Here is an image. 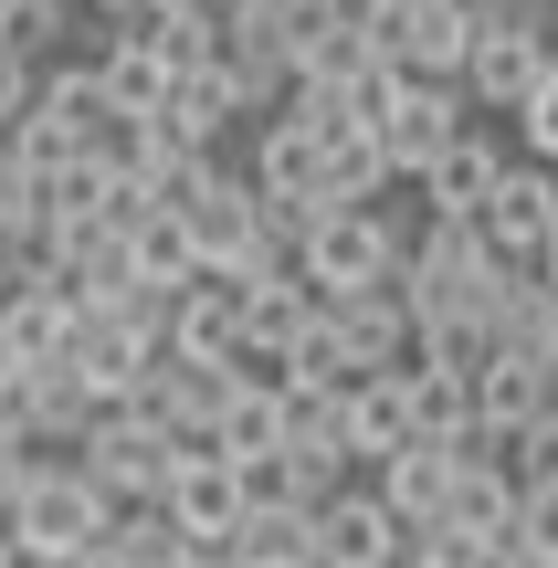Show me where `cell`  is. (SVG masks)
Masks as SVG:
<instances>
[{
    "mask_svg": "<svg viewBox=\"0 0 558 568\" xmlns=\"http://www.w3.org/2000/svg\"><path fill=\"white\" fill-rule=\"evenodd\" d=\"M95 84H105V95H116V116H159V95H169V84H180V74H169V63L148 53V32H138V21H126V32L105 42Z\"/></svg>",
    "mask_w": 558,
    "mask_h": 568,
    "instance_id": "24",
    "label": "cell"
},
{
    "mask_svg": "<svg viewBox=\"0 0 558 568\" xmlns=\"http://www.w3.org/2000/svg\"><path fill=\"white\" fill-rule=\"evenodd\" d=\"M400 232L412 222H390L379 201H337V211H316L306 232H295V284L306 295H369V284H390L400 274Z\"/></svg>",
    "mask_w": 558,
    "mask_h": 568,
    "instance_id": "2",
    "label": "cell"
},
{
    "mask_svg": "<svg viewBox=\"0 0 558 568\" xmlns=\"http://www.w3.org/2000/svg\"><path fill=\"white\" fill-rule=\"evenodd\" d=\"M548 368L538 358H517V347H485V358L475 368H464V410H475V443H485V432H517V422H538V410H548Z\"/></svg>",
    "mask_w": 558,
    "mask_h": 568,
    "instance_id": "17",
    "label": "cell"
},
{
    "mask_svg": "<svg viewBox=\"0 0 558 568\" xmlns=\"http://www.w3.org/2000/svg\"><path fill=\"white\" fill-rule=\"evenodd\" d=\"M496 180H506V148L485 138L475 116H464V126H454V148H443V159L422 169L412 190H422V211H433V222H475V211H485V190H496Z\"/></svg>",
    "mask_w": 558,
    "mask_h": 568,
    "instance_id": "15",
    "label": "cell"
},
{
    "mask_svg": "<svg viewBox=\"0 0 558 568\" xmlns=\"http://www.w3.org/2000/svg\"><path fill=\"white\" fill-rule=\"evenodd\" d=\"M464 116H475V105H464L454 84H433V74H390V95L369 105V148H379V169H390V180H422V169L454 148Z\"/></svg>",
    "mask_w": 558,
    "mask_h": 568,
    "instance_id": "6",
    "label": "cell"
},
{
    "mask_svg": "<svg viewBox=\"0 0 558 568\" xmlns=\"http://www.w3.org/2000/svg\"><path fill=\"white\" fill-rule=\"evenodd\" d=\"M400 548H412V527H400L369 485H337L327 506H316V568H390Z\"/></svg>",
    "mask_w": 558,
    "mask_h": 568,
    "instance_id": "10",
    "label": "cell"
},
{
    "mask_svg": "<svg viewBox=\"0 0 558 568\" xmlns=\"http://www.w3.org/2000/svg\"><path fill=\"white\" fill-rule=\"evenodd\" d=\"M222 400H232V368H190V358H159V368H148V389H138L126 410H148V422H159L169 443H211Z\"/></svg>",
    "mask_w": 558,
    "mask_h": 568,
    "instance_id": "14",
    "label": "cell"
},
{
    "mask_svg": "<svg viewBox=\"0 0 558 568\" xmlns=\"http://www.w3.org/2000/svg\"><path fill=\"white\" fill-rule=\"evenodd\" d=\"M180 453H190V443H169L148 410H95L84 443H74V474L105 495V506H159V485H169Z\"/></svg>",
    "mask_w": 558,
    "mask_h": 568,
    "instance_id": "4",
    "label": "cell"
},
{
    "mask_svg": "<svg viewBox=\"0 0 558 568\" xmlns=\"http://www.w3.org/2000/svg\"><path fill=\"white\" fill-rule=\"evenodd\" d=\"M169 222L190 232V264H201L211 284L295 274V264H285V232H274V222H264V201H253V180H243V169H222V159L190 180V201H169Z\"/></svg>",
    "mask_w": 558,
    "mask_h": 568,
    "instance_id": "1",
    "label": "cell"
},
{
    "mask_svg": "<svg viewBox=\"0 0 558 568\" xmlns=\"http://www.w3.org/2000/svg\"><path fill=\"white\" fill-rule=\"evenodd\" d=\"M116 243H126V274H138V284H159V295H180V284H190V274H201V264H190V232H180V222H169V211H159V201H148V211H138V222H126V232H116Z\"/></svg>",
    "mask_w": 558,
    "mask_h": 568,
    "instance_id": "25",
    "label": "cell"
},
{
    "mask_svg": "<svg viewBox=\"0 0 558 568\" xmlns=\"http://www.w3.org/2000/svg\"><path fill=\"white\" fill-rule=\"evenodd\" d=\"M211 74H222L253 116L285 105V84H295V0H232V11L211 21Z\"/></svg>",
    "mask_w": 558,
    "mask_h": 568,
    "instance_id": "3",
    "label": "cell"
},
{
    "mask_svg": "<svg viewBox=\"0 0 558 568\" xmlns=\"http://www.w3.org/2000/svg\"><path fill=\"white\" fill-rule=\"evenodd\" d=\"M105 516H116V506H105V495L84 485L74 464H42L32 485L11 495V516H0V537H11L21 558H74V548H95V537H105Z\"/></svg>",
    "mask_w": 558,
    "mask_h": 568,
    "instance_id": "7",
    "label": "cell"
},
{
    "mask_svg": "<svg viewBox=\"0 0 558 568\" xmlns=\"http://www.w3.org/2000/svg\"><path fill=\"white\" fill-rule=\"evenodd\" d=\"M433 527H443V537H475L485 558H506V537H517V485H506L485 453H464V464H454V495H443Z\"/></svg>",
    "mask_w": 558,
    "mask_h": 568,
    "instance_id": "18",
    "label": "cell"
},
{
    "mask_svg": "<svg viewBox=\"0 0 558 568\" xmlns=\"http://www.w3.org/2000/svg\"><path fill=\"white\" fill-rule=\"evenodd\" d=\"M454 464H464V443H400V453H379V485H369V495L422 537V527L443 516V495H454Z\"/></svg>",
    "mask_w": 558,
    "mask_h": 568,
    "instance_id": "19",
    "label": "cell"
},
{
    "mask_svg": "<svg viewBox=\"0 0 558 568\" xmlns=\"http://www.w3.org/2000/svg\"><path fill=\"white\" fill-rule=\"evenodd\" d=\"M358 32H369V53L390 63V74L454 84L464 42H475V11H464V0H358Z\"/></svg>",
    "mask_w": 558,
    "mask_h": 568,
    "instance_id": "5",
    "label": "cell"
},
{
    "mask_svg": "<svg viewBox=\"0 0 558 568\" xmlns=\"http://www.w3.org/2000/svg\"><path fill=\"white\" fill-rule=\"evenodd\" d=\"M32 84H42V63H21L11 42H0V138H11V116L32 105Z\"/></svg>",
    "mask_w": 558,
    "mask_h": 568,
    "instance_id": "31",
    "label": "cell"
},
{
    "mask_svg": "<svg viewBox=\"0 0 558 568\" xmlns=\"http://www.w3.org/2000/svg\"><path fill=\"white\" fill-rule=\"evenodd\" d=\"M243 116H253V105L232 95V84L211 74V63H201V74H180V84H169V95H159V126H169V138H180V148H222V138H232V126H243Z\"/></svg>",
    "mask_w": 558,
    "mask_h": 568,
    "instance_id": "23",
    "label": "cell"
},
{
    "mask_svg": "<svg viewBox=\"0 0 558 568\" xmlns=\"http://www.w3.org/2000/svg\"><path fill=\"white\" fill-rule=\"evenodd\" d=\"M0 568H21V548H11V537H0Z\"/></svg>",
    "mask_w": 558,
    "mask_h": 568,
    "instance_id": "36",
    "label": "cell"
},
{
    "mask_svg": "<svg viewBox=\"0 0 558 568\" xmlns=\"http://www.w3.org/2000/svg\"><path fill=\"white\" fill-rule=\"evenodd\" d=\"M337 443H348V464H379V453L422 443V432H412V379H400V368L348 379V422H337Z\"/></svg>",
    "mask_w": 558,
    "mask_h": 568,
    "instance_id": "20",
    "label": "cell"
},
{
    "mask_svg": "<svg viewBox=\"0 0 558 568\" xmlns=\"http://www.w3.org/2000/svg\"><path fill=\"white\" fill-rule=\"evenodd\" d=\"M148 368H159V337H148V326H126V316H95V305L74 316L63 379L84 389V410H126V400L148 389Z\"/></svg>",
    "mask_w": 558,
    "mask_h": 568,
    "instance_id": "8",
    "label": "cell"
},
{
    "mask_svg": "<svg viewBox=\"0 0 558 568\" xmlns=\"http://www.w3.org/2000/svg\"><path fill=\"white\" fill-rule=\"evenodd\" d=\"M464 11H506V0H464Z\"/></svg>",
    "mask_w": 558,
    "mask_h": 568,
    "instance_id": "37",
    "label": "cell"
},
{
    "mask_svg": "<svg viewBox=\"0 0 558 568\" xmlns=\"http://www.w3.org/2000/svg\"><path fill=\"white\" fill-rule=\"evenodd\" d=\"M400 379H412V432L422 443H475V410H464L454 368H400Z\"/></svg>",
    "mask_w": 558,
    "mask_h": 568,
    "instance_id": "28",
    "label": "cell"
},
{
    "mask_svg": "<svg viewBox=\"0 0 558 568\" xmlns=\"http://www.w3.org/2000/svg\"><path fill=\"white\" fill-rule=\"evenodd\" d=\"M232 568H316V516L306 506H243V527L222 537Z\"/></svg>",
    "mask_w": 558,
    "mask_h": 568,
    "instance_id": "22",
    "label": "cell"
},
{
    "mask_svg": "<svg viewBox=\"0 0 558 568\" xmlns=\"http://www.w3.org/2000/svg\"><path fill=\"white\" fill-rule=\"evenodd\" d=\"M316 159H327V201H390V169H379L369 126H337V138H316Z\"/></svg>",
    "mask_w": 558,
    "mask_h": 568,
    "instance_id": "27",
    "label": "cell"
},
{
    "mask_svg": "<svg viewBox=\"0 0 558 568\" xmlns=\"http://www.w3.org/2000/svg\"><path fill=\"white\" fill-rule=\"evenodd\" d=\"M95 548L116 558V568H180V548H190V537L169 527L159 506H116V516H105V537H95Z\"/></svg>",
    "mask_w": 558,
    "mask_h": 568,
    "instance_id": "26",
    "label": "cell"
},
{
    "mask_svg": "<svg viewBox=\"0 0 558 568\" xmlns=\"http://www.w3.org/2000/svg\"><path fill=\"white\" fill-rule=\"evenodd\" d=\"M74 316L84 305L63 295V284H11V295H0V358L11 368H63V347H74Z\"/></svg>",
    "mask_w": 558,
    "mask_h": 568,
    "instance_id": "16",
    "label": "cell"
},
{
    "mask_svg": "<svg viewBox=\"0 0 558 568\" xmlns=\"http://www.w3.org/2000/svg\"><path fill=\"white\" fill-rule=\"evenodd\" d=\"M201 453H222L232 474L264 464V453H285V389H274V379H232V400H222V422H211Z\"/></svg>",
    "mask_w": 558,
    "mask_h": 568,
    "instance_id": "21",
    "label": "cell"
},
{
    "mask_svg": "<svg viewBox=\"0 0 558 568\" xmlns=\"http://www.w3.org/2000/svg\"><path fill=\"white\" fill-rule=\"evenodd\" d=\"M53 568H116V558H105V548H74V558H53Z\"/></svg>",
    "mask_w": 558,
    "mask_h": 568,
    "instance_id": "34",
    "label": "cell"
},
{
    "mask_svg": "<svg viewBox=\"0 0 558 568\" xmlns=\"http://www.w3.org/2000/svg\"><path fill=\"white\" fill-rule=\"evenodd\" d=\"M63 32H74V0H0V42H11L21 63H53Z\"/></svg>",
    "mask_w": 558,
    "mask_h": 568,
    "instance_id": "29",
    "label": "cell"
},
{
    "mask_svg": "<svg viewBox=\"0 0 558 568\" xmlns=\"http://www.w3.org/2000/svg\"><path fill=\"white\" fill-rule=\"evenodd\" d=\"M42 264H32V243H0V295H11V284H32Z\"/></svg>",
    "mask_w": 558,
    "mask_h": 568,
    "instance_id": "33",
    "label": "cell"
},
{
    "mask_svg": "<svg viewBox=\"0 0 558 568\" xmlns=\"http://www.w3.org/2000/svg\"><path fill=\"white\" fill-rule=\"evenodd\" d=\"M159 516H169L180 537H211V548H222V537L243 527V474H232L222 453L190 443L180 464H169V485H159Z\"/></svg>",
    "mask_w": 558,
    "mask_h": 568,
    "instance_id": "11",
    "label": "cell"
},
{
    "mask_svg": "<svg viewBox=\"0 0 558 568\" xmlns=\"http://www.w3.org/2000/svg\"><path fill=\"white\" fill-rule=\"evenodd\" d=\"M95 11H116V21H126V11H148V0H95Z\"/></svg>",
    "mask_w": 558,
    "mask_h": 568,
    "instance_id": "35",
    "label": "cell"
},
{
    "mask_svg": "<svg viewBox=\"0 0 558 568\" xmlns=\"http://www.w3.org/2000/svg\"><path fill=\"white\" fill-rule=\"evenodd\" d=\"M201 11H232V0H201Z\"/></svg>",
    "mask_w": 558,
    "mask_h": 568,
    "instance_id": "38",
    "label": "cell"
},
{
    "mask_svg": "<svg viewBox=\"0 0 558 568\" xmlns=\"http://www.w3.org/2000/svg\"><path fill=\"white\" fill-rule=\"evenodd\" d=\"M232 337H243V295L211 274H190L159 316V358H190V368H232Z\"/></svg>",
    "mask_w": 558,
    "mask_h": 568,
    "instance_id": "12",
    "label": "cell"
},
{
    "mask_svg": "<svg viewBox=\"0 0 558 568\" xmlns=\"http://www.w3.org/2000/svg\"><path fill=\"white\" fill-rule=\"evenodd\" d=\"M517 138H527V159L538 169H558V63L538 84H527V105H517Z\"/></svg>",
    "mask_w": 558,
    "mask_h": 568,
    "instance_id": "30",
    "label": "cell"
},
{
    "mask_svg": "<svg viewBox=\"0 0 558 568\" xmlns=\"http://www.w3.org/2000/svg\"><path fill=\"white\" fill-rule=\"evenodd\" d=\"M32 116L53 126L74 159H105V148H116V126H126V116H116V95L95 84V63H53V74L32 84Z\"/></svg>",
    "mask_w": 558,
    "mask_h": 568,
    "instance_id": "13",
    "label": "cell"
},
{
    "mask_svg": "<svg viewBox=\"0 0 558 568\" xmlns=\"http://www.w3.org/2000/svg\"><path fill=\"white\" fill-rule=\"evenodd\" d=\"M548 211H558V169L538 159H506V180L485 190V211H475V232H485V253L496 264H538V243H548Z\"/></svg>",
    "mask_w": 558,
    "mask_h": 568,
    "instance_id": "9",
    "label": "cell"
},
{
    "mask_svg": "<svg viewBox=\"0 0 558 568\" xmlns=\"http://www.w3.org/2000/svg\"><path fill=\"white\" fill-rule=\"evenodd\" d=\"M32 474H42V453H32V443H11V432H0V516H11V495L32 485Z\"/></svg>",
    "mask_w": 558,
    "mask_h": 568,
    "instance_id": "32",
    "label": "cell"
}]
</instances>
